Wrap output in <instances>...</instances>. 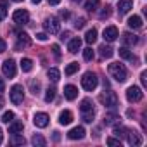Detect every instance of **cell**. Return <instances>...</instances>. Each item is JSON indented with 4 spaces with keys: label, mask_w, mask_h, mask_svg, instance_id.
<instances>
[{
    "label": "cell",
    "mask_w": 147,
    "mask_h": 147,
    "mask_svg": "<svg viewBox=\"0 0 147 147\" xmlns=\"http://www.w3.org/2000/svg\"><path fill=\"white\" fill-rule=\"evenodd\" d=\"M133 9V0H119L118 2V11L119 14H126Z\"/></svg>",
    "instance_id": "obj_14"
},
{
    "label": "cell",
    "mask_w": 147,
    "mask_h": 147,
    "mask_svg": "<svg viewBox=\"0 0 147 147\" xmlns=\"http://www.w3.org/2000/svg\"><path fill=\"white\" fill-rule=\"evenodd\" d=\"M109 75H111V78H114L116 82L123 83V82H126V78H128V71H126V67H125L121 62H113V64H109Z\"/></svg>",
    "instance_id": "obj_1"
},
{
    "label": "cell",
    "mask_w": 147,
    "mask_h": 147,
    "mask_svg": "<svg viewBox=\"0 0 147 147\" xmlns=\"http://www.w3.org/2000/svg\"><path fill=\"white\" fill-rule=\"evenodd\" d=\"M123 43L125 45H135V43H138V36L131 35V33H125L123 35Z\"/></svg>",
    "instance_id": "obj_21"
},
{
    "label": "cell",
    "mask_w": 147,
    "mask_h": 147,
    "mask_svg": "<svg viewBox=\"0 0 147 147\" xmlns=\"http://www.w3.org/2000/svg\"><path fill=\"white\" fill-rule=\"evenodd\" d=\"M85 42L90 43V45L97 42V30H95V28H92V30L87 31V35H85Z\"/></svg>",
    "instance_id": "obj_22"
},
{
    "label": "cell",
    "mask_w": 147,
    "mask_h": 147,
    "mask_svg": "<svg viewBox=\"0 0 147 147\" xmlns=\"http://www.w3.org/2000/svg\"><path fill=\"white\" fill-rule=\"evenodd\" d=\"M5 50H7V43H5V40H4V38H0V54L5 52Z\"/></svg>",
    "instance_id": "obj_43"
},
{
    "label": "cell",
    "mask_w": 147,
    "mask_h": 147,
    "mask_svg": "<svg viewBox=\"0 0 147 147\" xmlns=\"http://www.w3.org/2000/svg\"><path fill=\"white\" fill-rule=\"evenodd\" d=\"M71 2H82V0H71Z\"/></svg>",
    "instance_id": "obj_53"
},
{
    "label": "cell",
    "mask_w": 147,
    "mask_h": 147,
    "mask_svg": "<svg viewBox=\"0 0 147 147\" xmlns=\"http://www.w3.org/2000/svg\"><path fill=\"white\" fill-rule=\"evenodd\" d=\"M33 123H35V126H38V128H45V126L49 125V114H47V113H36V114L33 116Z\"/></svg>",
    "instance_id": "obj_9"
},
{
    "label": "cell",
    "mask_w": 147,
    "mask_h": 147,
    "mask_svg": "<svg viewBox=\"0 0 147 147\" xmlns=\"http://www.w3.org/2000/svg\"><path fill=\"white\" fill-rule=\"evenodd\" d=\"M107 145H111V147H121V140L119 138H114V137H109L107 140Z\"/></svg>",
    "instance_id": "obj_37"
},
{
    "label": "cell",
    "mask_w": 147,
    "mask_h": 147,
    "mask_svg": "<svg viewBox=\"0 0 147 147\" xmlns=\"http://www.w3.org/2000/svg\"><path fill=\"white\" fill-rule=\"evenodd\" d=\"M119 57H123V59H126V61H131V62H137V57H135L126 47H121V49H119Z\"/></svg>",
    "instance_id": "obj_20"
},
{
    "label": "cell",
    "mask_w": 147,
    "mask_h": 147,
    "mask_svg": "<svg viewBox=\"0 0 147 147\" xmlns=\"http://www.w3.org/2000/svg\"><path fill=\"white\" fill-rule=\"evenodd\" d=\"M80 47H82V40H80V38H73V40H69L67 50H69L71 54H76V52L80 50Z\"/></svg>",
    "instance_id": "obj_17"
},
{
    "label": "cell",
    "mask_w": 147,
    "mask_h": 147,
    "mask_svg": "<svg viewBox=\"0 0 147 147\" xmlns=\"http://www.w3.org/2000/svg\"><path fill=\"white\" fill-rule=\"evenodd\" d=\"M99 50H100V55H102L104 59H111V57L114 55V50H113L109 45H100Z\"/></svg>",
    "instance_id": "obj_23"
},
{
    "label": "cell",
    "mask_w": 147,
    "mask_h": 147,
    "mask_svg": "<svg viewBox=\"0 0 147 147\" xmlns=\"http://www.w3.org/2000/svg\"><path fill=\"white\" fill-rule=\"evenodd\" d=\"M64 97H66L67 100H75V99L78 97V88H76L75 85H66V87H64Z\"/></svg>",
    "instance_id": "obj_13"
},
{
    "label": "cell",
    "mask_w": 147,
    "mask_h": 147,
    "mask_svg": "<svg viewBox=\"0 0 147 147\" xmlns=\"http://www.w3.org/2000/svg\"><path fill=\"white\" fill-rule=\"evenodd\" d=\"M118 36H119V33H118V28L116 26H107L104 30V40L106 42H114Z\"/></svg>",
    "instance_id": "obj_11"
},
{
    "label": "cell",
    "mask_w": 147,
    "mask_h": 147,
    "mask_svg": "<svg viewBox=\"0 0 147 147\" xmlns=\"http://www.w3.org/2000/svg\"><path fill=\"white\" fill-rule=\"evenodd\" d=\"M4 90H5V83H4V78L0 76V94H2Z\"/></svg>",
    "instance_id": "obj_46"
},
{
    "label": "cell",
    "mask_w": 147,
    "mask_h": 147,
    "mask_svg": "<svg viewBox=\"0 0 147 147\" xmlns=\"http://www.w3.org/2000/svg\"><path fill=\"white\" fill-rule=\"evenodd\" d=\"M21 69H23L24 73H30V71L33 69V61L28 59V57H23V59H21Z\"/></svg>",
    "instance_id": "obj_24"
},
{
    "label": "cell",
    "mask_w": 147,
    "mask_h": 147,
    "mask_svg": "<svg viewBox=\"0 0 147 147\" xmlns=\"http://www.w3.org/2000/svg\"><path fill=\"white\" fill-rule=\"evenodd\" d=\"M71 121H73V113L71 111H62L59 114V123L61 125H69Z\"/></svg>",
    "instance_id": "obj_18"
},
{
    "label": "cell",
    "mask_w": 147,
    "mask_h": 147,
    "mask_svg": "<svg viewBox=\"0 0 147 147\" xmlns=\"http://www.w3.org/2000/svg\"><path fill=\"white\" fill-rule=\"evenodd\" d=\"M5 16H7V9H5V5H0V21H4Z\"/></svg>",
    "instance_id": "obj_40"
},
{
    "label": "cell",
    "mask_w": 147,
    "mask_h": 147,
    "mask_svg": "<svg viewBox=\"0 0 147 147\" xmlns=\"http://www.w3.org/2000/svg\"><path fill=\"white\" fill-rule=\"evenodd\" d=\"M69 38V31H64L62 35H61V40H67Z\"/></svg>",
    "instance_id": "obj_47"
},
{
    "label": "cell",
    "mask_w": 147,
    "mask_h": 147,
    "mask_svg": "<svg viewBox=\"0 0 147 147\" xmlns=\"http://www.w3.org/2000/svg\"><path fill=\"white\" fill-rule=\"evenodd\" d=\"M43 28H45L47 33L55 35V33H59V30H61V23H59L55 18H47L45 23H43Z\"/></svg>",
    "instance_id": "obj_6"
},
{
    "label": "cell",
    "mask_w": 147,
    "mask_h": 147,
    "mask_svg": "<svg viewBox=\"0 0 147 147\" xmlns=\"http://www.w3.org/2000/svg\"><path fill=\"white\" fill-rule=\"evenodd\" d=\"M94 118H95L94 109H92V111H83V114H82V119H83L85 123H92V121H94Z\"/></svg>",
    "instance_id": "obj_30"
},
{
    "label": "cell",
    "mask_w": 147,
    "mask_h": 147,
    "mask_svg": "<svg viewBox=\"0 0 147 147\" xmlns=\"http://www.w3.org/2000/svg\"><path fill=\"white\" fill-rule=\"evenodd\" d=\"M4 142V131H2V128H0V144Z\"/></svg>",
    "instance_id": "obj_50"
},
{
    "label": "cell",
    "mask_w": 147,
    "mask_h": 147,
    "mask_svg": "<svg viewBox=\"0 0 147 147\" xmlns=\"http://www.w3.org/2000/svg\"><path fill=\"white\" fill-rule=\"evenodd\" d=\"M11 100H12V104H16V106L24 100V88H23L21 85H14V87L11 88Z\"/></svg>",
    "instance_id": "obj_4"
},
{
    "label": "cell",
    "mask_w": 147,
    "mask_h": 147,
    "mask_svg": "<svg viewBox=\"0 0 147 147\" xmlns=\"http://www.w3.org/2000/svg\"><path fill=\"white\" fill-rule=\"evenodd\" d=\"M83 57H85V61H92V59L95 57V54H94L92 47H87V49L83 50Z\"/></svg>",
    "instance_id": "obj_34"
},
{
    "label": "cell",
    "mask_w": 147,
    "mask_h": 147,
    "mask_svg": "<svg viewBox=\"0 0 147 147\" xmlns=\"http://www.w3.org/2000/svg\"><path fill=\"white\" fill-rule=\"evenodd\" d=\"M12 19H14V23H16V24L24 26V24H28V23H30V14H28V11H24V9H18V11H14Z\"/></svg>",
    "instance_id": "obj_5"
},
{
    "label": "cell",
    "mask_w": 147,
    "mask_h": 147,
    "mask_svg": "<svg viewBox=\"0 0 147 147\" xmlns=\"http://www.w3.org/2000/svg\"><path fill=\"white\" fill-rule=\"evenodd\" d=\"M78 67H80V64H78V62H71V64H67V66H66V71H64V73H66L67 76H71V75H75V73L78 71Z\"/></svg>",
    "instance_id": "obj_28"
},
{
    "label": "cell",
    "mask_w": 147,
    "mask_h": 147,
    "mask_svg": "<svg viewBox=\"0 0 147 147\" xmlns=\"http://www.w3.org/2000/svg\"><path fill=\"white\" fill-rule=\"evenodd\" d=\"M126 133H128V128H125V126H116L114 128V135L119 138V137H126Z\"/></svg>",
    "instance_id": "obj_33"
},
{
    "label": "cell",
    "mask_w": 147,
    "mask_h": 147,
    "mask_svg": "<svg viewBox=\"0 0 147 147\" xmlns=\"http://www.w3.org/2000/svg\"><path fill=\"white\" fill-rule=\"evenodd\" d=\"M99 100H100L106 107H109V109H116V106H118V95H116L114 92H111V90L104 92V94L99 97Z\"/></svg>",
    "instance_id": "obj_3"
},
{
    "label": "cell",
    "mask_w": 147,
    "mask_h": 147,
    "mask_svg": "<svg viewBox=\"0 0 147 147\" xmlns=\"http://www.w3.org/2000/svg\"><path fill=\"white\" fill-rule=\"evenodd\" d=\"M55 99V88L54 87H49L47 88V94H45V102H52Z\"/></svg>",
    "instance_id": "obj_31"
},
{
    "label": "cell",
    "mask_w": 147,
    "mask_h": 147,
    "mask_svg": "<svg viewBox=\"0 0 147 147\" xmlns=\"http://www.w3.org/2000/svg\"><path fill=\"white\" fill-rule=\"evenodd\" d=\"M85 23H87V21H85V18H78V19H76V23H75V26H76L78 30H82V28L85 26Z\"/></svg>",
    "instance_id": "obj_39"
},
{
    "label": "cell",
    "mask_w": 147,
    "mask_h": 147,
    "mask_svg": "<svg viewBox=\"0 0 147 147\" xmlns=\"http://www.w3.org/2000/svg\"><path fill=\"white\" fill-rule=\"evenodd\" d=\"M111 16V7H106L102 12H100V19H104V18H109Z\"/></svg>",
    "instance_id": "obj_41"
},
{
    "label": "cell",
    "mask_w": 147,
    "mask_h": 147,
    "mask_svg": "<svg viewBox=\"0 0 147 147\" xmlns=\"http://www.w3.org/2000/svg\"><path fill=\"white\" fill-rule=\"evenodd\" d=\"M119 121H121V118H119V114H116V113H109V114L104 116V125H106V126H114V125H118Z\"/></svg>",
    "instance_id": "obj_16"
},
{
    "label": "cell",
    "mask_w": 147,
    "mask_h": 147,
    "mask_svg": "<svg viewBox=\"0 0 147 147\" xmlns=\"http://www.w3.org/2000/svg\"><path fill=\"white\" fill-rule=\"evenodd\" d=\"M99 4H100V0H87V4H85V9L88 12H95L99 9Z\"/></svg>",
    "instance_id": "obj_25"
},
{
    "label": "cell",
    "mask_w": 147,
    "mask_h": 147,
    "mask_svg": "<svg viewBox=\"0 0 147 147\" xmlns=\"http://www.w3.org/2000/svg\"><path fill=\"white\" fill-rule=\"evenodd\" d=\"M31 2H33V4H40V2H42V0H31Z\"/></svg>",
    "instance_id": "obj_51"
},
{
    "label": "cell",
    "mask_w": 147,
    "mask_h": 147,
    "mask_svg": "<svg viewBox=\"0 0 147 147\" xmlns=\"http://www.w3.org/2000/svg\"><path fill=\"white\" fill-rule=\"evenodd\" d=\"M23 128H24V126H23L21 121H12V125L9 126V133H12V135H14V133H21Z\"/></svg>",
    "instance_id": "obj_26"
},
{
    "label": "cell",
    "mask_w": 147,
    "mask_h": 147,
    "mask_svg": "<svg viewBox=\"0 0 147 147\" xmlns=\"http://www.w3.org/2000/svg\"><path fill=\"white\" fill-rule=\"evenodd\" d=\"M2 73H4V75H5L9 80L16 76V62H14V59L4 61V64H2Z\"/></svg>",
    "instance_id": "obj_7"
},
{
    "label": "cell",
    "mask_w": 147,
    "mask_h": 147,
    "mask_svg": "<svg viewBox=\"0 0 147 147\" xmlns=\"http://www.w3.org/2000/svg\"><path fill=\"white\" fill-rule=\"evenodd\" d=\"M80 109H82V113H83V111H92V109H94L92 100H90V99H83L82 104H80Z\"/></svg>",
    "instance_id": "obj_29"
},
{
    "label": "cell",
    "mask_w": 147,
    "mask_h": 147,
    "mask_svg": "<svg viewBox=\"0 0 147 147\" xmlns=\"http://www.w3.org/2000/svg\"><path fill=\"white\" fill-rule=\"evenodd\" d=\"M26 140H24V137L23 135H19V133H14V137H12V144L14 145H23Z\"/></svg>",
    "instance_id": "obj_35"
},
{
    "label": "cell",
    "mask_w": 147,
    "mask_h": 147,
    "mask_svg": "<svg viewBox=\"0 0 147 147\" xmlns=\"http://www.w3.org/2000/svg\"><path fill=\"white\" fill-rule=\"evenodd\" d=\"M128 26H130L131 30L142 28V18H140V16H131V18L128 19Z\"/></svg>",
    "instance_id": "obj_19"
},
{
    "label": "cell",
    "mask_w": 147,
    "mask_h": 147,
    "mask_svg": "<svg viewBox=\"0 0 147 147\" xmlns=\"http://www.w3.org/2000/svg\"><path fill=\"white\" fill-rule=\"evenodd\" d=\"M2 106H4V100H2V99H0V109H2Z\"/></svg>",
    "instance_id": "obj_52"
},
{
    "label": "cell",
    "mask_w": 147,
    "mask_h": 147,
    "mask_svg": "<svg viewBox=\"0 0 147 147\" xmlns=\"http://www.w3.org/2000/svg\"><path fill=\"white\" fill-rule=\"evenodd\" d=\"M140 82H142V85H144V87L147 85V73H145V71H144L142 75H140Z\"/></svg>",
    "instance_id": "obj_44"
},
{
    "label": "cell",
    "mask_w": 147,
    "mask_h": 147,
    "mask_svg": "<svg viewBox=\"0 0 147 147\" xmlns=\"http://www.w3.org/2000/svg\"><path fill=\"white\" fill-rule=\"evenodd\" d=\"M83 137H85V128L83 126H75L67 131V138H71V140H82Z\"/></svg>",
    "instance_id": "obj_10"
},
{
    "label": "cell",
    "mask_w": 147,
    "mask_h": 147,
    "mask_svg": "<svg viewBox=\"0 0 147 147\" xmlns=\"http://www.w3.org/2000/svg\"><path fill=\"white\" fill-rule=\"evenodd\" d=\"M61 18H64V19H67V18H69V12H64V11H62V12H61Z\"/></svg>",
    "instance_id": "obj_49"
},
{
    "label": "cell",
    "mask_w": 147,
    "mask_h": 147,
    "mask_svg": "<svg viewBox=\"0 0 147 147\" xmlns=\"http://www.w3.org/2000/svg\"><path fill=\"white\" fill-rule=\"evenodd\" d=\"M47 75H49V80L50 82H59V78H61V73H59V69H55V67H52V69H49V73H47Z\"/></svg>",
    "instance_id": "obj_27"
},
{
    "label": "cell",
    "mask_w": 147,
    "mask_h": 147,
    "mask_svg": "<svg viewBox=\"0 0 147 147\" xmlns=\"http://www.w3.org/2000/svg\"><path fill=\"white\" fill-rule=\"evenodd\" d=\"M30 43H31V40H30V36H28L26 33H23V31H19V33H18V43H16V49H18V50H19L21 47L24 49V47H28Z\"/></svg>",
    "instance_id": "obj_15"
},
{
    "label": "cell",
    "mask_w": 147,
    "mask_h": 147,
    "mask_svg": "<svg viewBox=\"0 0 147 147\" xmlns=\"http://www.w3.org/2000/svg\"><path fill=\"white\" fill-rule=\"evenodd\" d=\"M31 144H33V145H40V147H43L47 142H45V138H43L42 135H33V138H31Z\"/></svg>",
    "instance_id": "obj_32"
},
{
    "label": "cell",
    "mask_w": 147,
    "mask_h": 147,
    "mask_svg": "<svg viewBox=\"0 0 147 147\" xmlns=\"http://www.w3.org/2000/svg\"><path fill=\"white\" fill-rule=\"evenodd\" d=\"M12 2H23V0H12Z\"/></svg>",
    "instance_id": "obj_54"
},
{
    "label": "cell",
    "mask_w": 147,
    "mask_h": 147,
    "mask_svg": "<svg viewBox=\"0 0 147 147\" xmlns=\"http://www.w3.org/2000/svg\"><path fill=\"white\" fill-rule=\"evenodd\" d=\"M36 38H38L40 42H47V38H49V36H47L45 33H38V35H36Z\"/></svg>",
    "instance_id": "obj_45"
},
{
    "label": "cell",
    "mask_w": 147,
    "mask_h": 147,
    "mask_svg": "<svg viewBox=\"0 0 147 147\" xmlns=\"http://www.w3.org/2000/svg\"><path fill=\"white\" fill-rule=\"evenodd\" d=\"M2 121H4V123H12V121H14V113H12V111H7V113H4V116H2Z\"/></svg>",
    "instance_id": "obj_36"
},
{
    "label": "cell",
    "mask_w": 147,
    "mask_h": 147,
    "mask_svg": "<svg viewBox=\"0 0 147 147\" xmlns=\"http://www.w3.org/2000/svg\"><path fill=\"white\" fill-rule=\"evenodd\" d=\"M52 52H54V55H55L57 59L61 57V50H59V45H55V43H54V45H52Z\"/></svg>",
    "instance_id": "obj_42"
},
{
    "label": "cell",
    "mask_w": 147,
    "mask_h": 147,
    "mask_svg": "<svg viewBox=\"0 0 147 147\" xmlns=\"http://www.w3.org/2000/svg\"><path fill=\"white\" fill-rule=\"evenodd\" d=\"M142 97H144V92H142V88H138V87H130V88L126 90V99H128V102H140Z\"/></svg>",
    "instance_id": "obj_8"
},
{
    "label": "cell",
    "mask_w": 147,
    "mask_h": 147,
    "mask_svg": "<svg viewBox=\"0 0 147 147\" xmlns=\"http://www.w3.org/2000/svg\"><path fill=\"white\" fill-rule=\"evenodd\" d=\"M126 138H128V144H130V145H133V147H137V145H140V144H142V137H140L137 131H133V130H128Z\"/></svg>",
    "instance_id": "obj_12"
},
{
    "label": "cell",
    "mask_w": 147,
    "mask_h": 147,
    "mask_svg": "<svg viewBox=\"0 0 147 147\" xmlns=\"http://www.w3.org/2000/svg\"><path fill=\"white\" fill-rule=\"evenodd\" d=\"M97 85H99V78H97L95 73H85L83 78H82V87L87 92H92L97 88Z\"/></svg>",
    "instance_id": "obj_2"
},
{
    "label": "cell",
    "mask_w": 147,
    "mask_h": 147,
    "mask_svg": "<svg viewBox=\"0 0 147 147\" xmlns=\"http://www.w3.org/2000/svg\"><path fill=\"white\" fill-rule=\"evenodd\" d=\"M30 87H31V92H33L35 95L40 92V82H38V80H33V82L30 83Z\"/></svg>",
    "instance_id": "obj_38"
},
{
    "label": "cell",
    "mask_w": 147,
    "mask_h": 147,
    "mask_svg": "<svg viewBox=\"0 0 147 147\" xmlns=\"http://www.w3.org/2000/svg\"><path fill=\"white\" fill-rule=\"evenodd\" d=\"M49 4H50V5H59L61 0H49Z\"/></svg>",
    "instance_id": "obj_48"
}]
</instances>
